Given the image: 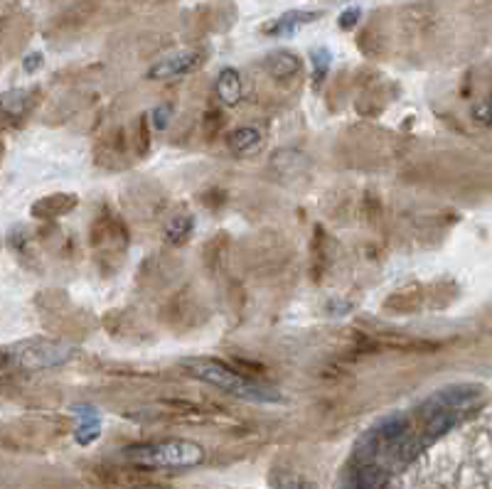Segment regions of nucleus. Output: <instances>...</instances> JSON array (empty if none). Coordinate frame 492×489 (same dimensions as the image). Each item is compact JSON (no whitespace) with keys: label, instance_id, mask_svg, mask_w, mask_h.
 I'll return each mask as SVG.
<instances>
[{"label":"nucleus","instance_id":"1","mask_svg":"<svg viewBox=\"0 0 492 489\" xmlns=\"http://www.w3.org/2000/svg\"><path fill=\"white\" fill-rule=\"evenodd\" d=\"M180 367L187 369L194 379H200L204 384H212L222 389V391L232 393L237 399H244V401L251 403H281V393L271 389V386H264L256 381L254 376H246L237 369L222 364L217 359H183Z\"/></svg>","mask_w":492,"mask_h":489},{"label":"nucleus","instance_id":"2","mask_svg":"<svg viewBox=\"0 0 492 489\" xmlns=\"http://www.w3.org/2000/svg\"><path fill=\"white\" fill-rule=\"evenodd\" d=\"M123 457L138 467L150 470H183L194 467L204 460V447L194 440H160V443H143L123 450Z\"/></svg>","mask_w":492,"mask_h":489},{"label":"nucleus","instance_id":"3","mask_svg":"<svg viewBox=\"0 0 492 489\" xmlns=\"http://www.w3.org/2000/svg\"><path fill=\"white\" fill-rule=\"evenodd\" d=\"M5 357L23 369H52L77 357V347L54 340H23L8 347Z\"/></svg>","mask_w":492,"mask_h":489},{"label":"nucleus","instance_id":"4","mask_svg":"<svg viewBox=\"0 0 492 489\" xmlns=\"http://www.w3.org/2000/svg\"><path fill=\"white\" fill-rule=\"evenodd\" d=\"M203 61H204L203 52H197V50H184V52L170 54L166 60H160L158 64H153L148 71V77L156 79V81H167V79L184 77V74H190V71L197 70Z\"/></svg>","mask_w":492,"mask_h":489},{"label":"nucleus","instance_id":"5","mask_svg":"<svg viewBox=\"0 0 492 489\" xmlns=\"http://www.w3.org/2000/svg\"><path fill=\"white\" fill-rule=\"evenodd\" d=\"M387 470L379 463H357L352 460L347 489H387Z\"/></svg>","mask_w":492,"mask_h":489},{"label":"nucleus","instance_id":"6","mask_svg":"<svg viewBox=\"0 0 492 489\" xmlns=\"http://www.w3.org/2000/svg\"><path fill=\"white\" fill-rule=\"evenodd\" d=\"M229 148L239 157H251L264 148V133L254 126H241L229 136Z\"/></svg>","mask_w":492,"mask_h":489},{"label":"nucleus","instance_id":"7","mask_svg":"<svg viewBox=\"0 0 492 489\" xmlns=\"http://www.w3.org/2000/svg\"><path fill=\"white\" fill-rule=\"evenodd\" d=\"M74 416H77V430H74L77 443L80 446L94 443L101 436V413L97 409H91V406H77Z\"/></svg>","mask_w":492,"mask_h":489},{"label":"nucleus","instance_id":"8","mask_svg":"<svg viewBox=\"0 0 492 489\" xmlns=\"http://www.w3.org/2000/svg\"><path fill=\"white\" fill-rule=\"evenodd\" d=\"M303 67V61L296 52L290 50H276L266 57V71L271 74L276 81H286V79L296 77Z\"/></svg>","mask_w":492,"mask_h":489},{"label":"nucleus","instance_id":"9","mask_svg":"<svg viewBox=\"0 0 492 489\" xmlns=\"http://www.w3.org/2000/svg\"><path fill=\"white\" fill-rule=\"evenodd\" d=\"M320 15H323V13H317V10H313V13H306V10H290V13H286V15H281L276 23H271V25L266 27V33L276 37H289L293 35V33H298V27L308 25V23H316Z\"/></svg>","mask_w":492,"mask_h":489},{"label":"nucleus","instance_id":"10","mask_svg":"<svg viewBox=\"0 0 492 489\" xmlns=\"http://www.w3.org/2000/svg\"><path fill=\"white\" fill-rule=\"evenodd\" d=\"M241 94H244V87H241L239 71L232 70V67L222 70L220 77H217V97L222 99V104L237 106L241 101Z\"/></svg>","mask_w":492,"mask_h":489},{"label":"nucleus","instance_id":"11","mask_svg":"<svg viewBox=\"0 0 492 489\" xmlns=\"http://www.w3.org/2000/svg\"><path fill=\"white\" fill-rule=\"evenodd\" d=\"M33 104V94L27 89H13L0 94V114L8 118H23Z\"/></svg>","mask_w":492,"mask_h":489},{"label":"nucleus","instance_id":"12","mask_svg":"<svg viewBox=\"0 0 492 489\" xmlns=\"http://www.w3.org/2000/svg\"><path fill=\"white\" fill-rule=\"evenodd\" d=\"M67 194H57V197H47V200H43L37 207H33V214L40 219H52V217H60V214H67L70 210H74L77 207V197H71L70 202H64V204H60L62 200H64Z\"/></svg>","mask_w":492,"mask_h":489},{"label":"nucleus","instance_id":"13","mask_svg":"<svg viewBox=\"0 0 492 489\" xmlns=\"http://www.w3.org/2000/svg\"><path fill=\"white\" fill-rule=\"evenodd\" d=\"M194 219L187 217V214H180V217H173L166 224V241L167 244H184L187 236L193 234Z\"/></svg>","mask_w":492,"mask_h":489},{"label":"nucleus","instance_id":"14","mask_svg":"<svg viewBox=\"0 0 492 489\" xmlns=\"http://www.w3.org/2000/svg\"><path fill=\"white\" fill-rule=\"evenodd\" d=\"M310 64H313V84L316 89H320V84L326 81V77L330 74V64H333V54L326 47H316L310 52Z\"/></svg>","mask_w":492,"mask_h":489},{"label":"nucleus","instance_id":"15","mask_svg":"<svg viewBox=\"0 0 492 489\" xmlns=\"http://www.w3.org/2000/svg\"><path fill=\"white\" fill-rule=\"evenodd\" d=\"M146 116H148L150 128H156V131H166L167 126H170V121H173V116H175V108H173V104H158Z\"/></svg>","mask_w":492,"mask_h":489},{"label":"nucleus","instance_id":"16","mask_svg":"<svg viewBox=\"0 0 492 489\" xmlns=\"http://www.w3.org/2000/svg\"><path fill=\"white\" fill-rule=\"evenodd\" d=\"M276 487L279 489H317L313 482L303 480V477H296V475H281V477H276Z\"/></svg>","mask_w":492,"mask_h":489},{"label":"nucleus","instance_id":"17","mask_svg":"<svg viewBox=\"0 0 492 489\" xmlns=\"http://www.w3.org/2000/svg\"><path fill=\"white\" fill-rule=\"evenodd\" d=\"M150 150V123L148 116L143 114L141 121H138V153L141 155H148Z\"/></svg>","mask_w":492,"mask_h":489},{"label":"nucleus","instance_id":"18","mask_svg":"<svg viewBox=\"0 0 492 489\" xmlns=\"http://www.w3.org/2000/svg\"><path fill=\"white\" fill-rule=\"evenodd\" d=\"M473 118L478 123H483V126H492V94L485 99V101H480V104L475 106Z\"/></svg>","mask_w":492,"mask_h":489},{"label":"nucleus","instance_id":"19","mask_svg":"<svg viewBox=\"0 0 492 489\" xmlns=\"http://www.w3.org/2000/svg\"><path fill=\"white\" fill-rule=\"evenodd\" d=\"M360 18H362V10L360 8H350V10H345L343 15H340L337 25L343 27V30H350V27H355L357 23H360Z\"/></svg>","mask_w":492,"mask_h":489},{"label":"nucleus","instance_id":"20","mask_svg":"<svg viewBox=\"0 0 492 489\" xmlns=\"http://www.w3.org/2000/svg\"><path fill=\"white\" fill-rule=\"evenodd\" d=\"M43 67V54L35 52V54H30V57H25V71H35Z\"/></svg>","mask_w":492,"mask_h":489},{"label":"nucleus","instance_id":"21","mask_svg":"<svg viewBox=\"0 0 492 489\" xmlns=\"http://www.w3.org/2000/svg\"><path fill=\"white\" fill-rule=\"evenodd\" d=\"M150 489H158V487H150Z\"/></svg>","mask_w":492,"mask_h":489}]
</instances>
